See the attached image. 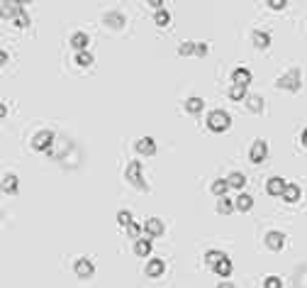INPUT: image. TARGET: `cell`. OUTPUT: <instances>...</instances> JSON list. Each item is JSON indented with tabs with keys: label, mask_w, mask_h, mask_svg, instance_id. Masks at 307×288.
I'll return each mask as SVG.
<instances>
[{
	"label": "cell",
	"mask_w": 307,
	"mask_h": 288,
	"mask_svg": "<svg viewBox=\"0 0 307 288\" xmlns=\"http://www.w3.org/2000/svg\"><path fill=\"white\" fill-rule=\"evenodd\" d=\"M12 25H15V27H27V25H30V15L24 13V5H22V3H20L18 15H15V20H12Z\"/></svg>",
	"instance_id": "obj_26"
},
{
	"label": "cell",
	"mask_w": 307,
	"mask_h": 288,
	"mask_svg": "<svg viewBox=\"0 0 307 288\" xmlns=\"http://www.w3.org/2000/svg\"><path fill=\"white\" fill-rule=\"evenodd\" d=\"M286 188H288V181L280 178V176H273V178L266 181V193H268V195H283Z\"/></svg>",
	"instance_id": "obj_9"
},
{
	"label": "cell",
	"mask_w": 307,
	"mask_h": 288,
	"mask_svg": "<svg viewBox=\"0 0 307 288\" xmlns=\"http://www.w3.org/2000/svg\"><path fill=\"white\" fill-rule=\"evenodd\" d=\"M134 220H132V212L130 210H120L117 212V225H122V227H130Z\"/></svg>",
	"instance_id": "obj_31"
},
{
	"label": "cell",
	"mask_w": 307,
	"mask_h": 288,
	"mask_svg": "<svg viewBox=\"0 0 307 288\" xmlns=\"http://www.w3.org/2000/svg\"><path fill=\"white\" fill-rule=\"evenodd\" d=\"M0 64H8V52H5V49L0 52Z\"/></svg>",
	"instance_id": "obj_37"
},
{
	"label": "cell",
	"mask_w": 307,
	"mask_h": 288,
	"mask_svg": "<svg viewBox=\"0 0 307 288\" xmlns=\"http://www.w3.org/2000/svg\"><path fill=\"white\" fill-rule=\"evenodd\" d=\"M164 220H158V217H149L146 222H144V232H146V237L154 239V237H161L164 234Z\"/></svg>",
	"instance_id": "obj_10"
},
{
	"label": "cell",
	"mask_w": 307,
	"mask_h": 288,
	"mask_svg": "<svg viewBox=\"0 0 307 288\" xmlns=\"http://www.w3.org/2000/svg\"><path fill=\"white\" fill-rule=\"evenodd\" d=\"M76 64L78 66H83V69L90 66V64H93V54H90V52H80V54H76Z\"/></svg>",
	"instance_id": "obj_32"
},
{
	"label": "cell",
	"mask_w": 307,
	"mask_h": 288,
	"mask_svg": "<svg viewBox=\"0 0 307 288\" xmlns=\"http://www.w3.org/2000/svg\"><path fill=\"white\" fill-rule=\"evenodd\" d=\"M214 273H217V276H222V278H227V276H230V273H232L230 256H227V259H222L220 264H214Z\"/></svg>",
	"instance_id": "obj_25"
},
{
	"label": "cell",
	"mask_w": 307,
	"mask_h": 288,
	"mask_svg": "<svg viewBox=\"0 0 307 288\" xmlns=\"http://www.w3.org/2000/svg\"><path fill=\"white\" fill-rule=\"evenodd\" d=\"M227 181H230V188H244V183H246V176H244L242 171H232Z\"/></svg>",
	"instance_id": "obj_22"
},
{
	"label": "cell",
	"mask_w": 307,
	"mask_h": 288,
	"mask_svg": "<svg viewBox=\"0 0 307 288\" xmlns=\"http://www.w3.org/2000/svg\"><path fill=\"white\" fill-rule=\"evenodd\" d=\"M178 54L180 57H192L195 54V42H180L178 44Z\"/></svg>",
	"instance_id": "obj_29"
},
{
	"label": "cell",
	"mask_w": 307,
	"mask_h": 288,
	"mask_svg": "<svg viewBox=\"0 0 307 288\" xmlns=\"http://www.w3.org/2000/svg\"><path fill=\"white\" fill-rule=\"evenodd\" d=\"M222 259H227V254H224V251H220V249H210L208 254H205V261L212 264V266H214V264H220Z\"/></svg>",
	"instance_id": "obj_28"
},
{
	"label": "cell",
	"mask_w": 307,
	"mask_h": 288,
	"mask_svg": "<svg viewBox=\"0 0 307 288\" xmlns=\"http://www.w3.org/2000/svg\"><path fill=\"white\" fill-rule=\"evenodd\" d=\"M124 178L134 186L136 191L149 193V186H146L144 178H142V164H139V161H130V166H127V171H124Z\"/></svg>",
	"instance_id": "obj_3"
},
{
	"label": "cell",
	"mask_w": 307,
	"mask_h": 288,
	"mask_svg": "<svg viewBox=\"0 0 307 288\" xmlns=\"http://www.w3.org/2000/svg\"><path fill=\"white\" fill-rule=\"evenodd\" d=\"M134 254L136 256H149L152 254V239L149 237H139L134 242Z\"/></svg>",
	"instance_id": "obj_17"
},
{
	"label": "cell",
	"mask_w": 307,
	"mask_h": 288,
	"mask_svg": "<svg viewBox=\"0 0 307 288\" xmlns=\"http://www.w3.org/2000/svg\"><path fill=\"white\" fill-rule=\"evenodd\" d=\"M246 88H249V86H236V83H232L230 100H244V98H246Z\"/></svg>",
	"instance_id": "obj_27"
},
{
	"label": "cell",
	"mask_w": 307,
	"mask_h": 288,
	"mask_svg": "<svg viewBox=\"0 0 307 288\" xmlns=\"http://www.w3.org/2000/svg\"><path fill=\"white\" fill-rule=\"evenodd\" d=\"M154 22H156L158 27H166V25L171 22V15H168V10H156V15H154Z\"/></svg>",
	"instance_id": "obj_30"
},
{
	"label": "cell",
	"mask_w": 307,
	"mask_h": 288,
	"mask_svg": "<svg viewBox=\"0 0 307 288\" xmlns=\"http://www.w3.org/2000/svg\"><path fill=\"white\" fill-rule=\"evenodd\" d=\"M74 273H76L78 278H93V273H96V264H93V259H88V256L76 259V264H74Z\"/></svg>",
	"instance_id": "obj_5"
},
{
	"label": "cell",
	"mask_w": 307,
	"mask_h": 288,
	"mask_svg": "<svg viewBox=\"0 0 307 288\" xmlns=\"http://www.w3.org/2000/svg\"><path fill=\"white\" fill-rule=\"evenodd\" d=\"M232 210H234V200H230L227 195H222V198L217 200V212H220V215H230Z\"/></svg>",
	"instance_id": "obj_24"
},
{
	"label": "cell",
	"mask_w": 307,
	"mask_h": 288,
	"mask_svg": "<svg viewBox=\"0 0 307 288\" xmlns=\"http://www.w3.org/2000/svg\"><path fill=\"white\" fill-rule=\"evenodd\" d=\"M210 191L214 193L217 198H222L224 193L230 191V181H227V178H217V181H214V183L210 186Z\"/></svg>",
	"instance_id": "obj_20"
},
{
	"label": "cell",
	"mask_w": 307,
	"mask_h": 288,
	"mask_svg": "<svg viewBox=\"0 0 307 288\" xmlns=\"http://www.w3.org/2000/svg\"><path fill=\"white\" fill-rule=\"evenodd\" d=\"M246 108L251 113H264V98L261 96H249L246 98Z\"/></svg>",
	"instance_id": "obj_23"
},
{
	"label": "cell",
	"mask_w": 307,
	"mask_h": 288,
	"mask_svg": "<svg viewBox=\"0 0 307 288\" xmlns=\"http://www.w3.org/2000/svg\"><path fill=\"white\" fill-rule=\"evenodd\" d=\"M251 44H254L256 49H268L270 35L268 32H264V30H254V32H251Z\"/></svg>",
	"instance_id": "obj_11"
},
{
	"label": "cell",
	"mask_w": 307,
	"mask_h": 288,
	"mask_svg": "<svg viewBox=\"0 0 307 288\" xmlns=\"http://www.w3.org/2000/svg\"><path fill=\"white\" fill-rule=\"evenodd\" d=\"M54 139H56V135L52 130H42V132H37V135L32 137V149L34 152H46L54 144Z\"/></svg>",
	"instance_id": "obj_4"
},
{
	"label": "cell",
	"mask_w": 307,
	"mask_h": 288,
	"mask_svg": "<svg viewBox=\"0 0 307 288\" xmlns=\"http://www.w3.org/2000/svg\"><path fill=\"white\" fill-rule=\"evenodd\" d=\"M300 83H302V76H300V69H298V66H292L290 71H286L283 76H280L278 81H276V88L295 93V91H300Z\"/></svg>",
	"instance_id": "obj_2"
},
{
	"label": "cell",
	"mask_w": 307,
	"mask_h": 288,
	"mask_svg": "<svg viewBox=\"0 0 307 288\" xmlns=\"http://www.w3.org/2000/svg\"><path fill=\"white\" fill-rule=\"evenodd\" d=\"M210 52V44L208 42H195V57H205Z\"/></svg>",
	"instance_id": "obj_33"
},
{
	"label": "cell",
	"mask_w": 307,
	"mask_h": 288,
	"mask_svg": "<svg viewBox=\"0 0 307 288\" xmlns=\"http://www.w3.org/2000/svg\"><path fill=\"white\" fill-rule=\"evenodd\" d=\"M102 22H105V27H110V30H120V27L127 25V20H124V15H122L120 10L105 13V15H102Z\"/></svg>",
	"instance_id": "obj_7"
},
{
	"label": "cell",
	"mask_w": 307,
	"mask_h": 288,
	"mask_svg": "<svg viewBox=\"0 0 307 288\" xmlns=\"http://www.w3.org/2000/svg\"><path fill=\"white\" fill-rule=\"evenodd\" d=\"M144 230V225H136V222H132V225H130V227H127V234H130V237H132V239H139V232Z\"/></svg>",
	"instance_id": "obj_35"
},
{
	"label": "cell",
	"mask_w": 307,
	"mask_h": 288,
	"mask_svg": "<svg viewBox=\"0 0 307 288\" xmlns=\"http://www.w3.org/2000/svg\"><path fill=\"white\" fill-rule=\"evenodd\" d=\"M266 5H268L270 10H283V8H286L288 3H286V0H268Z\"/></svg>",
	"instance_id": "obj_36"
},
{
	"label": "cell",
	"mask_w": 307,
	"mask_h": 288,
	"mask_svg": "<svg viewBox=\"0 0 307 288\" xmlns=\"http://www.w3.org/2000/svg\"><path fill=\"white\" fill-rule=\"evenodd\" d=\"M164 269H166V264H164L161 259H152V261L146 264V276L156 278V276H161V273H164Z\"/></svg>",
	"instance_id": "obj_19"
},
{
	"label": "cell",
	"mask_w": 307,
	"mask_h": 288,
	"mask_svg": "<svg viewBox=\"0 0 307 288\" xmlns=\"http://www.w3.org/2000/svg\"><path fill=\"white\" fill-rule=\"evenodd\" d=\"M136 152L144 154V156H154L156 154V142H154L152 137H142V139H136Z\"/></svg>",
	"instance_id": "obj_12"
},
{
	"label": "cell",
	"mask_w": 307,
	"mask_h": 288,
	"mask_svg": "<svg viewBox=\"0 0 307 288\" xmlns=\"http://www.w3.org/2000/svg\"><path fill=\"white\" fill-rule=\"evenodd\" d=\"M217 288H234V286H232L230 281H222V283H217Z\"/></svg>",
	"instance_id": "obj_38"
},
{
	"label": "cell",
	"mask_w": 307,
	"mask_h": 288,
	"mask_svg": "<svg viewBox=\"0 0 307 288\" xmlns=\"http://www.w3.org/2000/svg\"><path fill=\"white\" fill-rule=\"evenodd\" d=\"M205 125H208L210 132H227L232 127V117L227 110H212L205 120Z\"/></svg>",
	"instance_id": "obj_1"
},
{
	"label": "cell",
	"mask_w": 307,
	"mask_h": 288,
	"mask_svg": "<svg viewBox=\"0 0 307 288\" xmlns=\"http://www.w3.org/2000/svg\"><path fill=\"white\" fill-rule=\"evenodd\" d=\"M266 247H268L270 251H280L286 247V234L278 230H270L268 234H266Z\"/></svg>",
	"instance_id": "obj_8"
},
{
	"label": "cell",
	"mask_w": 307,
	"mask_h": 288,
	"mask_svg": "<svg viewBox=\"0 0 307 288\" xmlns=\"http://www.w3.org/2000/svg\"><path fill=\"white\" fill-rule=\"evenodd\" d=\"M283 200H286V203H298V200H300V188H298L295 183H288V188L283 193Z\"/></svg>",
	"instance_id": "obj_21"
},
{
	"label": "cell",
	"mask_w": 307,
	"mask_h": 288,
	"mask_svg": "<svg viewBox=\"0 0 307 288\" xmlns=\"http://www.w3.org/2000/svg\"><path fill=\"white\" fill-rule=\"evenodd\" d=\"M88 44H90V37H88L86 32H74V35H71V47L76 49L78 54H80V52H86V49H88Z\"/></svg>",
	"instance_id": "obj_13"
},
{
	"label": "cell",
	"mask_w": 307,
	"mask_h": 288,
	"mask_svg": "<svg viewBox=\"0 0 307 288\" xmlns=\"http://www.w3.org/2000/svg\"><path fill=\"white\" fill-rule=\"evenodd\" d=\"M302 144H305V147H307V130H305V132H302Z\"/></svg>",
	"instance_id": "obj_39"
},
{
	"label": "cell",
	"mask_w": 307,
	"mask_h": 288,
	"mask_svg": "<svg viewBox=\"0 0 307 288\" xmlns=\"http://www.w3.org/2000/svg\"><path fill=\"white\" fill-rule=\"evenodd\" d=\"M232 83H236V86H249L251 83V71L249 69H234V74H232Z\"/></svg>",
	"instance_id": "obj_15"
},
{
	"label": "cell",
	"mask_w": 307,
	"mask_h": 288,
	"mask_svg": "<svg viewBox=\"0 0 307 288\" xmlns=\"http://www.w3.org/2000/svg\"><path fill=\"white\" fill-rule=\"evenodd\" d=\"M183 108H186V113H190V115H198V113L205 108V100H202V98H188Z\"/></svg>",
	"instance_id": "obj_18"
},
{
	"label": "cell",
	"mask_w": 307,
	"mask_h": 288,
	"mask_svg": "<svg viewBox=\"0 0 307 288\" xmlns=\"http://www.w3.org/2000/svg\"><path fill=\"white\" fill-rule=\"evenodd\" d=\"M266 156H268V142L256 139V142L251 144V149H249L251 164H261V161H266Z\"/></svg>",
	"instance_id": "obj_6"
},
{
	"label": "cell",
	"mask_w": 307,
	"mask_h": 288,
	"mask_svg": "<svg viewBox=\"0 0 307 288\" xmlns=\"http://www.w3.org/2000/svg\"><path fill=\"white\" fill-rule=\"evenodd\" d=\"M234 208L242 210V212H249L251 208H254V198H251L249 193H239L236 200H234Z\"/></svg>",
	"instance_id": "obj_16"
},
{
	"label": "cell",
	"mask_w": 307,
	"mask_h": 288,
	"mask_svg": "<svg viewBox=\"0 0 307 288\" xmlns=\"http://www.w3.org/2000/svg\"><path fill=\"white\" fill-rule=\"evenodd\" d=\"M264 288H283V281H280L278 276H268V278L264 281Z\"/></svg>",
	"instance_id": "obj_34"
},
{
	"label": "cell",
	"mask_w": 307,
	"mask_h": 288,
	"mask_svg": "<svg viewBox=\"0 0 307 288\" xmlns=\"http://www.w3.org/2000/svg\"><path fill=\"white\" fill-rule=\"evenodd\" d=\"M2 193L5 195H15L18 193V176L15 173H5L2 176Z\"/></svg>",
	"instance_id": "obj_14"
}]
</instances>
